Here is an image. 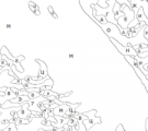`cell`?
Returning <instances> with one entry per match:
<instances>
[{"label": "cell", "mask_w": 148, "mask_h": 131, "mask_svg": "<svg viewBox=\"0 0 148 131\" xmlns=\"http://www.w3.org/2000/svg\"><path fill=\"white\" fill-rule=\"evenodd\" d=\"M121 9L123 11V13H124V16H121L120 19H117V27L124 30L135 19V13H134V11L130 7H127L125 5H121Z\"/></svg>", "instance_id": "cell-1"}, {"label": "cell", "mask_w": 148, "mask_h": 131, "mask_svg": "<svg viewBox=\"0 0 148 131\" xmlns=\"http://www.w3.org/2000/svg\"><path fill=\"white\" fill-rule=\"evenodd\" d=\"M110 39H111V42L114 44V46L117 48V50L121 52L124 57H125V56H131V57H136V56H137V55H136V52L134 50L133 47H125V46L121 45L119 42H116L115 39H113V38H110Z\"/></svg>", "instance_id": "cell-2"}, {"label": "cell", "mask_w": 148, "mask_h": 131, "mask_svg": "<svg viewBox=\"0 0 148 131\" xmlns=\"http://www.w3.org/2000/svg\"><path fill=\"white\" fill-rule=\"evenodd\" d=\"M98 0H80V5L81 8L85 10L87 14H89L93 20L95 21V16H93V11H92V5H97Z\"/></svg>", "instance_id": "cell-3"}, {"label": "cell", "mask_w": 148, "mask_h": 131, "mask_svg": "<svg viewBox=\"0 0 148 131\" xmlns=\"http://www.w3.org/2000/svg\"><path fill=\"white\" fill-rule=\"evenodd\" d=\"M36 62L41 66V69H40V73H38V77H37L35 80H41V81H46L47 79H49L48 77V72H47V67H46V64L41 61V60H38L37 59ZM32 80H34V78H31Z\"/></svg>", "instance_id": "cell-4"}, {"label": "cell", "mask_w": 148, "mask_h": 131, "mask_svg": "<svg viewBox=\"0 0 148 131\" xmlns=\"http://www.w3.org/2000/svg\"><path fill=\"white\" fill-rule=\"evenodd\" d=\"M82 124H84V126H85L86 130L88 131L91 127L95 126L97 124H101V118L97 117V116H95V117H90V118H87L86 120L82 121Z\"/></svg>", "instance_id": "cell-5"}, {"label": "cell", "mask_w": 148, "mask_h": 131, "mask_svg": "<svg viewBox=\"0 0 148 131\" xmlns=\"http://www.w3.org/2000/svg\"><path fill=\"white\" fill-rule=\"evenodd\" d=\"M135 19L138 21V23H140V22H144L146 25H148V18L145 16V13H144V10L142 8H139L138 11L135 13Z\"/></svg>", "instance_id": "cell-6"}, {"label": "cell", "mask_w": 148, "mask_h": 131, "mask_svg": "<svg viewBox=\"0 0 148 131\" xmlns=\"http://www.w3.org/2000/svg\"><path fill=\"white\" fill-rule=\"evenodd\" d=\"M29 97L27 96H25V95H19V96H16V98H12V100H10L9 102H10L11 104H23V103H27V102H29Z\"/></svg>", "instance_id": "cell-7"}, {"label": "cell", "mask_w": 148, "mask_h": 131, "mask_svg": "<svg viewBox=\"0 0 148 131\" xmlns=\"http://www.w3.org/2000/svg\"><path fill=\"white\" fill-rule=\"evenodd\" d=\"M134 59L136 60V63H137V67H138V69L140 68L143 64H145V63H147L148 62V57H146V58H139V57H134Z\"/></svg>", "instance_id": "cell-8"}, {"label": "cell", "mask_w": 148, "mask_h": 131, "mask_svg": "<svg viewBox=\"0 0 148 131\" xmlns=\"http://www.w3.org/2000/svg\"><path fill=\"white\" fill-rule=\"evenodd\" d=\"M30 114H31V111L29 109H22L21 108V109L18 111V117H19V118H22V119H24V118L27 119V116L30 115Z\"/></svg>", "instance_id": "cell-9"}, {"label": "cell", "mask_w": 148, "mask_h": 131, "mask_svg": "<svg viewBox=\"0 0 148 131\" xmlns=\"http://www.w3.org/2000/svg\"><path fill=\"white\" fill-rule=\"evenodd\" d=\"M29 5H30V9L32 10V12L35 13L36 16H40V11H38V7H37V5H35V3L32 2V1L29 3Z\"/></svg>", "instance_id": "cell-10"}, {"label": "cell", "mask_w": 148, "mask_h": 131, "mask_svg": "<svg viewBox=\"0 0 148 131\" xmlns=\"http://www.w3.org/2000/svg\"><path fill=\"white\" fill-rule=\"evenodd\" d=\"M41 95H40V93H37V92H29V94H27L29 100H36Z\"/></svg>", "instance_id": "cell-11"}, {"label": "cell", "mask_w": 148, "mask_h": 131, "mask_svg": "<svg viewBox=\"0 0 148 131\" xmlns=\"http://www.w3.org/2000/svg\"><path fill=\"white\" fill-rule=\"evenodd\" d=\"M77 119L75 118V117H69L68 119H67V125L70 127H73L75 125V124H77Z\"/></svg>", "instance_id": "cell-12"}, {"label": "cell", "mask_w": 148, "mask_h": 131, "mask_svg": "<svg viewBox=\"0 0 148 131\" xmlns=\"http://www.w3.org/2000/svg\"><path fill=\"white\" fill-rule=\"evenodd\" d=\"M115 2H116V3H119L120 5H127V7H130V8H131V3H130L127 0H115Z\"/></svg>", "instance_id": "cell-13"}, {"label": "cell", "mask_w": 148, "mask_h": 131, "mask_svg": "<svg viewBox=\"0 0 148 131\" xmlns=\"http://www.w3.org/2000/svg\"><path fill=\"white\" fill-rule=\"evenodd\" d=\"M47 9H48V12L51 13V16H54V19H58V16H57V14H56V13H55V11H54L53 7H51V5H49V7H48Z\"/></svg>", "instance_id": "cell-14"}, {"label": "cell", "mask_w": 148, "mask_h": 131, "mask_svg": "<svg viewBox=\"0 0 148 131\" xmlns=\"http://www.w3.org/2000/svg\"><path fill=\"white\" fill-rule=\"evenodd\" d=\"M11 124V119H2L0 121V125L1 126H9Z\"/></svg>", "instance_id": "cell-15"}, {"label": "cell", "mask_w": 148, "mask_h": 131, "mask_svg": "<svg viewBox=\"0 0 148 131\" xmlns=\"http://www.w3.org/2000/svg\"><path fill=\"white\" fill-rule=\"evenodd\" d=\"M144 37L148 41V25H146L144 29Z\"/></svg>", "instance_id": "cell-16"}, {"label": "cell", "mask_w": 148, "mask_h": 131, "mask_svg": "<svg viewBox=\"0 0 148 131\" xmlns=\"http://www.w3.org/2000/svg\"><path fill=\"white\" fill-rule=\"evenodd\" d=\"M115 131H124V128H123V126H122V125H119Z\"/></svg>", "instance_id": "cell-17"}, {"label": "cell", "mask_w": 148, "mask_h": 131, "mask_svg": "<svg viewBox=\"0 0 148 131\" xmlns=\"http://www.w3.org/2000/svg\"><path fill=\"white\" fill-rule=\"evenodd\" d=\"M5 27H7V29H8V30H10L11 27H12V25H11L10 23H7V25H5Z\"/></svg>", "instance_id": "cell-18"}, {"label": "cell", "mask_w": 148, "mask_h": 131, "mask_svg": "<svg viewBox=\"0 0 148 131\" xmlns=\"http://www.w3.org/2000/svg\"><path fill=\"white\" fill-rule=\"evenodd\" d=\"M68 57H69V59H73V58H74V54H69Z\"/></svg>", "instance_id": "cell-19"}, {"label": "cell", "mask_w": 148, "mask_h": 131, "mask_svg": "<svg viewBox=\"0 0 148 131\" xmlns=\"http://www.w3.org/2000/svg\"><path fill=\"white\" fill-rule=\"evenodd\" d=\"M146 130L148 131V118L146 119Z\"/></svg>", "instance_id": "cell-20"}, {"label": "cell", "mask_w": 148, "mask_h": 131, "mask_svg": "<svg viewBox=\"0 0 148 131\" xmlns=\"http://www.w3.org/2000/svg\"><path fill=\"white\" fill-rule=\"evenodd\" d=\"M127 1H128V2H130V1H131V0H127Z\"/></svg>", "instance_id": "cell-21"}, {"label": "cell", "mask_w": 148, "mask_h": 131, "mask_svg": "<svg viewBox=\"0 0 148 131\" xmlns=\"http://www.w3.org/2000/svg\"><path fill=\"white\" fill-rule=\"evenodd\" d=\"M146 1H147V2H148V0H146Z\"/></svg>", "instance_id": "cell-22"}]
</instances>
